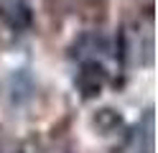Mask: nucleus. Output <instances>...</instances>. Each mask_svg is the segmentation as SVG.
Wrapping results in <instances>:
<instances>
[{"mask_svg": "<svg viewBox=\"0 0 158 153\" xmlns=\"http://www.w3.org/2000/svg\"><path fill=\"white\" fill-rule=\"evenodd\" d=\"M105 69L97 64V61H87V64L79 69V74H77V84L79 89L84 92V97H94V95H100V89L105 84Z\"/></svg>", "mask_w": 158, "mask_h": 153, "instance_id": "f257e3e1", "label": "nucleus"}]
</instances>
